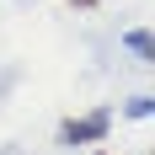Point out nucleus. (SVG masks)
<instances>
[{"instance_id": "obj_1", "label": "nucleus", "mask_w": 155, "mask_h": 155, "mask_svg": "<svg viewBox=\"0 0 155 155\" xmlns=\"http://www.w3.org/2000/svg\"><path fill=\"white\" fill-rule=\"evenodd\" d=\"M107 128H112V112L96 107V112H86V118H70V123L59 128V144H96Z\"/></svg>"}, {"instance_id": "obj_2", "label": "nucleus", "mask_w": 155, "mask_h": 155, "mask_svg": "<svg viewBox=\"0 0 155 155\" xmlns=\"http://www.w3.org/2000/svg\"><path fill=\"white\" fill-rule=\"evenodd\" d=\"M128 48H134V54H144V59H150V54H155V43H150V32H128Z\"/></svg>"}, {"instance_id": "obj_3", "label": "nucleus", "mask_w": 155, "mask_h": 155, "mask_svg": "<svg viewBox=\"0 0 155 155\" xmlns=\"http://www.w3.org/2000/svg\"><path fill=\"white\" fill-rule=\"evenodd\" d=\"M150 107H155L150 96H134V102H128V118H150Z\"/></svg>"}]
</instances>
